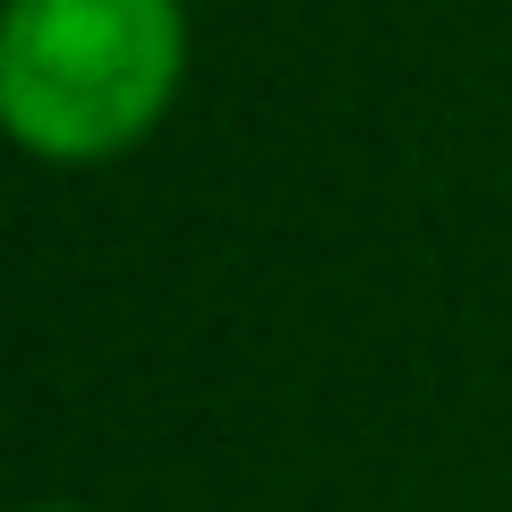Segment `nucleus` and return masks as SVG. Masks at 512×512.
<instances>
[{
    "label": "nucleus",
    "mask_w": 512,
    "mask_h": 512,
    "mask_svg": "<svg viewBox=\"0 0 512 512\" xmlns=\"http://www.w3.org/2000/svg\"><path fill=\"white\" fill-rule=\"evenodd\" d=\"M188 86V0H0V146L103 171L154 146Z\"/></svg>",
    "instance_id": "nucleus-1"
},
{
    "label": "nucleus",
    "mask_w": 512,
    "mask_h": 512,
    "mask_svg": "<svg viewBox=\"0 0 512 512\" xmlns=\"http://www.w3.org/2000/svg\"><path fill=\"white\" fill-rule=\"evenodd\" d=\"M18 512H94V504H18Z\"/></svg>",
    "instance_id": "nucleus-2"
}]
</instances>
